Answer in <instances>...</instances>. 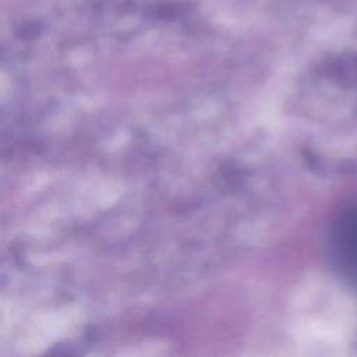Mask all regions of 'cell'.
Returning a JSON list of instances; mask_svg holds the SVG:
<instances>
[{"label": "cell", "mask_w": 357, "mask_h": 357, "mask_svg": "<svg viewBox=\"0 0 357 357\" xmlns=\"http://www.w3.org/2000/svg\"><path fill=\"white\" fill-rule=\"evenodd\" d=\"M328 255L336 273L357 287V202L335 219L328 238Z\"/></svg>", "instance_id": "obj_1"}]
</instances>
